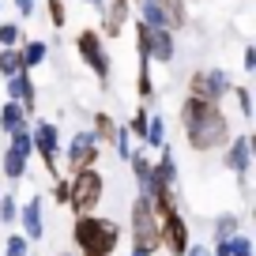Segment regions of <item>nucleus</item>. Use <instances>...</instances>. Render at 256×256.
Segmentation results:
<instances>
[{
    "label": "nucleus",
    "mask_w": 256,
    "mask_h": 256,
    "mask_svg": "<svg viewBox=\"0 0 256 256\" xmlns=\"http://www.w3.org/2000/svg\"><path fill=\"white\" fill-rule=\"evenodd\" d=\"M181 128L188 136V147L192 151H218V147L230 144V120L226 113L218 110V102H208V98H184L181 106Z\"/></svg>",
    "instance_id": "1"
},
{
    "label": "nucleus",
    "mask_w": 256,
    "mask_h": 256,
    "mask_svg": "<svg viewBox=\"0 0 256 256\" xmlns=\"http://www.w3.org/2000/svg\"><path fill=\"white\" fill-rule=\"evenodd\" d=\"M72 241L83 256H113L120 245V226L113 218H94V215H76Z\"/></svg>",
    "instance_id": "2"
},
{
    "label": "nucleus",
    "mask_w": 256,
    "mask_h": 256,
    "mask_svg": "<svg viewBox=\"0 0 256 256\" xmlns=\"http://www.w3.org/2000/svg\"><path fill=\"white\" fill-rule=\"evenodd\" d=\"M102 192H106V181H102V174H98L94 166L76 170L72 181H68V208H72L76 215H90V211L102 204Z\"/></svg>",
    "instance_id": "3"
},
{
    "label": "nucleus",
    "mask_w": 256,
    "mask_h": 256,
    "mask_svg": "<svg viewBox=\"0 0 256 256\" xmlns=\"http://www.w3.org/2000/svg\"><path fill=\"white\" fill-rule=\"evenodd\" d=\"M132 248H144V252H158L162 241H158V215L151 211V200L147 196H136L132 204Z\"/></svg>",
    "instance_id": "4"
},
{
    "label": "nucleus",
    "mask_w": 256,
    "mask_h": 256,
    "mask_svg": "<svg viewBox=\"0 0 256 256\" xmlns=\"http://www.w3.org/2000/svg\"><path fill=\"white\" fill-rule=\"evenodd\" d=\"M76 49H80V56L87 60V68L98 76V80H102V83L110 80L113 68H110V56H106V42H102V34H98V30H83L80 38H76Z\"/></svg>",
    "instance_id": "5"
},
{
    "label": "nucleus",
    "mask_w": 256,
    "mask_h": 256,
    "mask_svg": "<svg viewBox=\"0 0 256 256\" xmlns=\"http://www.w3.org/2000/svg\"><path fill=\"white\" fill-rule=\"evenodd\" d=\"M30 144H34V151L42 154V162H46V174H49V177H56V174H60V170H56L60 132H56V124H53V120H38V124H34V132H30Z\"/></svg>",
    "instance_id": "6"
},
{
    "label": "nucleus",
    "mask_w": 256,
    "mask_h": 256,
    "mask_svg": "<svg viewBox=\"0 0 256 256\" xmlns=\"http://www.w3.org/2000/svg\"><path fill=\"white\" fill-rule=\"evenodd\" d=\"M230 76L226 72H192L188 76V94L192 98H208V102H222L226 94H230Z\"/></svg>",
    "instance_id": "7"
},
{
    "label": "nucleus",
    "mask_w": 256,
    "mask_h": 256,
    "mask_svg": "<svg viewBox=\"0 0 256 256\" xmlns=\"http://www.w3.org/2000/svg\"><path fill=\"white\" fill-rule=\"evenodd\" d=\"M158 241L166 245V252L174 256H184V248H188V222L181 218V211H166V215L158 218Z\"/></svg>",
    "instance_id": "8"
},
{
    "label": "nucleus",
    "mask_w": 256,
    "mask_h": 256,
    "mask_svg": "<svg viewBox=\"0 0 256 256\" xmlns=\"http://www.w3.org/2000/svg\"><path fill=\"white\" fill-rule=\"evenodd\" d=\"M98 140L90 136V132H76L72 144H68V154H64V162H68V174H76V170H87L98 162Z\"/></svg>",
    "instance_id": "9"
},
{
    "label": "nucleus",
    "mask_w": 256,
    "mask_h": 256,
    "mask_svg": "<svg viewBox=\"0 0 256 256\" xmlns=\"http://www.w3.org/2000/svg\"><path fill=\"white\" fill-rule=\"evenodd\" d=\"M226 170L245 184L248 170H252V144H248V136H238V140L226 144Z\"/></svg>",
    "instance_id": "10"
},
{
    "label": "nucleus",
    "mask_w": 256,
    "mask_h": 256,
    "mask_svg": "<svg viewBox=\"0 0 256 256\" xmlns=\"http://www.w3.org/2000/svg\"><path fill=\"white\" fill-rule=\"evenodd\" d=\"M8 98L23 106L26 117L34 113V106H38V94H34V80H30V72H16V76H8Z\"/></svg>",
    "instance_id": "11"
},
{
    "label": "nucleus",
    "mask_w": 256,
    "mask_h": 256,
    "mask_svg": "<svg viewBox=\"0 0 256 256\" xmlns=\"http://www.w3.org/2000/svg\"><path fill=\"white\" fill-rule=\"evenodd\" d=\"M147 56H151V60H162V64L174 60V56H177L174 30H166V26H158V30H154V26H151V34H147Z\"/></svg>",
    "instance_id": "12"
},
{
    "label": "nucleus",
    "mask_w": 256,
    "mask_h": 256,
    "mask_svg": "<svg viewBox=\"0 0 256 256\" xmlns=\"http://www.w3.org/2000/svg\"><path fill=\"white\" fill-rule=\"evenodd\" d=\"M128 8H132V0H106V4H102V26H106V38H117V34L124 30Z\"/></svg>",
    "instance_id": "13"
},
{
    "label": "nucleus",
    "mask_w": 256,
    "mask_h": 256,
    "mask_svg": "<svg viewBox=\"0 0 256 256\" xmlns=\"http://www.w3.org/2000/svg\"><path fill=\"white\" fill-rule=\"evenodd\" d=\"M19 218H23V238L26 241H38L42 234H46V226H42V196H30V200L23 204V211H19Z\"/></svg>",
    "instance_id": "14"
},
{
    "label": "nucleus",
    "mask_w": 256,
    "mask_h": 256,
    "mask_svg": "<svg viewBox=\"0 0 256 256\" xmlns=\"http://www.w3.org/2000/svg\"><path fill=\"white\" fill-rule=\"evenodd\" d=\"M158 12L166 19L170 30H184L188 26V8H184V0H158Z\"/></svg>",
    "instance_id": "15"
},
{
    "label": "nucleus",
    "mask_w": 256,
    "mask_h": 256,
    "mask_svg": "<svg viewBox=\"0 0 256 256\" xmlns=\"http://www.w3.org/2000/svg\"><path fill=\"white\" fill-rule=\"evenodd\" d=\"M19 60H23V72H34V68H38L42 60H46V42H38V38H30V42H19Z\"/></svg>",
    "instance_id": "16"
},
{
    "label": "nucleus",
    "mask_w": 256,
    "mask_h": 256,
    "mask_svg": "<svg viewBox=\"0 0 256 256\" xmlns=\"http://www.w3.org/2000/svg\"><path fill=\"white\" fill-rule=\"evenodd\" d=\"M23 124H26V110L8 98V102L0 106V128H4V132H16V128H23Z\"/></svg>",
    "instance_id": "17"
},
{
    "label": "nucleus",
    "mask_w": 256,
    "mask_h": 256,
    "mask_svg": "<svg viewBox=\"0 0 256 256\" xmlns=\"http://www.w3.org/2000/svg\"><path fill=\"white\" fill-rule=\"evenodd\" d=\"M90 136H94L98 144H113V136H117V120H113L110 113H94V128H90Z\"/></svg>",
    "instance_id": "18"
},
{
    "label": "nucleus",
    "mask_w": 256,
    "mask_h": 256,
    "mask_svg": "<svg viewBox=\"0 0 256 256\" xmlns=\"http://www.w3.org/2000/svg\"><path fill=\"white\" fill-rule=\"evenodd\" d=\"M136 90H140V98H144V102H151L154 80H151V56H147V53H140V80H136Z\"/></svg>",
    "instance_id": "19"
},
{
    "label": "nucleus",
    "mask_w": 256,
    "mask_h": 256,
    "mask_svg": "<svg viewBox=\"0 0 256 256\" xmlns=\"http://www.w3.org/2000/svg\"><path fill=\"white\" fill-rule=\"evenodd\" d=\"M128 162H132V174H136L140 192H144V188H147V181H151V158H147L144 151H132V154H128Z\"/></svg>",
    "instance_id": "20"
},
{
    "label": "nucleus",
    "mask_w": 256,
    "mask_h": 256,
    "mask_svg": "<svg viewBox=\"0 0 256 256\" xmlns=\"http://www.w3.org/2000/svg\"><path fill=\"white\" fill-rule=\"evenodd\" d=\"M144 144L147 147H166V120H162V117H147Z\"/></svg>",
    "instance_id": "21"
},
{
    "label": "nucleus",
    "mask_w": 256,
    "mask_h": 256,
    "mask_svg": "<svg viewBox=\"0 0 256 256\" xmlns=\"http://www.w3.org/2000/svg\"><path fill=\"white\" fill-rule=\"evenodd\" d=\"M4 174H8L12 181H19V177L26 174V158L16 151V147H8V151H4Z\"/></svg>",
    "instance_id": "22"
},
{
    "label": "nucleus",
    "mask_w": 256,
    "mask_h": 256,
    "mask_svg": "<svg viewBox=\"0 0 256 256\" xmlns=\"http://www.w3.org/2000/svg\"><path fill=\"white\" fill-rule=\"evenodd\" d=\"M23 72V60H19V49H0V76L8 80V76Z\"/></svg>",
    "instance_id": "23"
},
{
    "label": "nucleus",
    "mask_w": 256,
    "mask_h": 256,
    "mask_svg": "<svg viewBox=\"0 0 256 256\" xmlns=\"http://www.w3.org/2000/svg\"><path fill=\"white\" fill-rule=\"evenodd\" d=\"M238 234V215H218L215 218V241H230Z\"/></svg>",
    "instance_id": "24"
},
{
    "label": "nucleus",
    "mask_w": 256,
    "mask_h": 256,
    "mask_svg": "<svg viewBox=\"0 0 256 256\" xmlns=\"http://www.w3.org/2000/svg\"><path fill=\"white\" fill-rule=\"evenodd\" d=\"M19 42H23L19 23H0V49H16Z\"/></svg>",
    "instance_id": "25"
},
{
    "label": "nucleus",
    "mask_w": 256,
    "mask_h": 256,
    "mask_svg": "<svg viewBox=\"0 0 256 256\" xmlns=\"http://www.w3.org/2000/svg\"><path fill=\"white\" fill-rule=\"evenodd\" d=\"M8 136H12V147H16L23 158H30V154H34V144H30V132H26V124L16 128V132H8Z\"/></svg>",
    "instance_id": "26"
},
{
    "label": "nucleus",
    "mask_w": 256,
    "mask_h": 256,
    "mask_svg": "<svg viewBox=\"0 0 256 256\" xmlns=\"http://www.w3.org/2000/svg\"><path fill=\"white\" fill-rule=\"evenodd\" d=\"M144 23L154 26V30L166 26V19H162V12H158V0H144ZM166 30H170V26H166Z\"/></svg>",
    "instance_id": "27"
},
{
    "label": "nucleus",
    "mask_w": 256,
    "mask_h": 256,
    "mask_svg": "<svg viewBox=\"0 0 256 256\" xmlns=\"http://www.w3.org/2000/svg\"><path fill=\"white\" fill-rule=\"evenodd\" d=\"M113 151H117L120 158H128V154H132V132H128V128H120V124H117V136H113Z\"/></svg>",
    "instance_id": "28"
},
{
    "label": "nucleus",
    "mask_w": 256,
    "mask_h": 256,
    "mask_svg": "<svg viewBox=\"0 0 256 256\" xmlns=\"http://www.w3.org/2000/svg\"><path fill=\"white\" fill-rule=\"evenodd\" d=\"M16 215H19V208H16V192H12V196H0V222L12 226V222H16Z\"/></svg>",
    "instance_id": "29"
},
{
    "label": "nucleus",
    "mask_w": 256,
    "mask_h": 256,
    "mask_svg": "<svg viewBox=\"0 0 256 256\" xmlns=\"http://www.w3.org/2000/svg\"><path fill=\"white\" fill-rule=\"evenodd\" d=\"M46 8H49V23L60 30L64 23H68V12H64V0H46Z\"/></svg>",
    "instance_id": "30"
},
{
    "label": "nucleus",
    "mask_w": 256,
    "mask_h": 256,
    "mask_svg": "<svg viewBox=\"0 0 256 256\" xmlns=\"http://www.w3.org/2000/svg\"><path fill=\"white\" fill-rule=\"evenodd\" d=\"M234 90V98H238V110H241V117H252V94H248V87H230Z\"/></svg>",
    "instance_id": "31"
},
{
    "label": "nucleus",
    "mask_w": 256,
    "mask_h": 256,
    "mask_svg": "<svg viewBox=\"0 0 256 256\" xmlns=\"http://www.w3.org/2000/svg\"><path fill=\"white\" fill-rule=\"evenodd\" d=\"M128 132H132L136 140H144V132H147V110H144V106L132 113V120H128Z\"/></svg>",
    "instance_id": "32"
},
{
    "label": "nucleus",
    "mask_w": 256,
    "mask_h": 256,
    "mask_svg": "<svg viewBox=\"0 0 256 256\" xmlns=\"http://www.w3.org/2000/svg\"><path fill=\"white\" fill-rule=\"evenodd\" d=\"M4 256H26V238H23V234H12V238H8Z\"/></svg>",
    "instance_id": "33"
},
{
    "label": "nucleus",
    "mask_w": 256,
    "mask_h": 256,
    "mask_svg": "<svg viewBox=\"0 0 256 256\" xmlns=\"http://www.w3.org/2000/svg\"><path fill=\"white\" fill-rule=\"evenodd\" d=\"M230 256H252V241L241 238V234H234L230 238Z\"/></svg>",
    "instance_id": "34"
},
{
    "label": "nucleus",
    "mask_w": 256,
    "mask_h": 256,
    "mask_svg": "<svg viewBox=\"0 0 256 256\" xmlns=\"http://www.w3.org/2000/svg\"><path fill=\"white\" fill-rule=\"evenodd\" d=\"M53 200L56 204H68V181H56L53 184Z\"/></svg>",
    "instance_id": "35"
},
{
    "label": "nucleus",
    "mask_w": 256,
    "mask_h": 256,
    "mask_svg": "<svg viewBox=\"0 0 256 256\" xmlns=\"http://www.w3.org/2000/svg\"><path fill=\"white\" fill-rule=\"evenodd\" d=\"M241 64H245V72H256V49H245V56H241Z\"/></svg>",
    "instance_id": "36"
},
{
    "label": "nucleus",
    "mask_w": 256,
    "mask_h": 256,
    "mask_svg": "<svg viewBox=\"0 0 256 256\" xmlns=\"http://www.w3.org/2000/svg\"><path fill=\"white\" fill-rule=\"evenodd\" d=\"M16 8H19V16H30V12H34V0H16Z\"/></svg>",
    "instance_id": "37"
},
{
    "label": "nucleus",
    "mask_w": 256,
    "mask_h": 256,
    "mask_svg": "<svg viewBox=\"0 0 256 256\" xmlns=\"http://www.w3.org/2000/svg\"><path fill=\"white\" fill-rule=\"evenodd\" d=\"M184 256H211L204 245H192V248H184Z\"/></svg>",
    "instance_id": "38"
},
{
    "label": "nucleus",
    "mask_w": 256,
    "mask_h": 256,
    "mask_svg": "<svg viewBox=\"0 0 256 256\" xmlns=\"http://www.w3.org/2000/svg\"><path fill=\"white\" fill-rule=\"evenodd\" d=\"M83 4H94V8L102 12V4H106V0H83Z\"/></svg>",
    "instance_id": "39"
},
{
    "label": "nucleus",
    "mask_w": 256,
    "mask_h": 256,
    "mask_svg": "<svg viewBox=\"0 0 256 256\" xmlns=\"http://www.w3.org/2000/svg\"><path fill=\"white\" fill-rule=\"evenodd\" d=\"M132 256H151V252H144V248H132Z\"/></svg>",
    "instance_id": "40"
},
{
    "label": "nucleus",
    "mask_w": 256,
    "mask_h": 256,
    "mask_svg": "<svg viewBox=\"0 0 256 256\" xmlns=\"http://www.w3.org/2000/svg\"><path fill=\"white\" fill-rule=\"evenodd\" d=\"M60 256H68V252H60Z\"/></svg>",
    "instance_id": "41"
},
{
    "label": "nucleus",
    "mask_w": 256,
    "mask_h": 256,
    "mask_svg": "<svg viewBox=\"0 0 256 256\" xmlns=\"http://www.w3.org/2000/svg\"><path fill=\"white\" fill-rule=\"evenodd\" d=\"M26 256H30V252H26Z\"/></svg>",
    "instance_id": "42"
}]
</instances>
